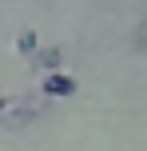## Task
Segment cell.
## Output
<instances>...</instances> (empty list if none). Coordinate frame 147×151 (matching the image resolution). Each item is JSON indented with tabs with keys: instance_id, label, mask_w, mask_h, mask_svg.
I'll return each mask as SVG.
<instances>
[{
	"instance_id": "7a4b0ae2",
	"label": "cell",
	"mask_w": 147,
	"mask_h": 151,
	"mask_svg": "<svg viewBox=\"0 0 147 151\" xmlns=\"http://www.w3.org/2000/svg\"><path fill=\"white\" fill-rule=\"evenodd\" d=\"M40 68H44V72H60V60H64V52H60V48H40Z\"/></svg>"
},
{
	"instance_id": "3957f363",
	"label": "cell",
	"mask_w": 147,
	"mask_h": 151,
	"mask_svg": "<svg viewBox=\"0 0 147 151\" xmlns=\"http://www.w3.org/2000/svg\"><path fill=\"white\" fill-rule=\"evenodd\" d=\"M16 52H20V56H36L40 52V40H36V32H20V36H16Z\"/></svg>"
},
{
	"instance_id": "277c9868",
	"label": "cell",
	"mask_w": 147,
	"mask_h": 151,
	"mask_svg": "<svg viewBox=\"0 0 147 151\" xmlns=\"http://www.w3.org/2000/svg\"><path fill=\"white\" fill-rule=\"evenodd\" d=\"M8 111V96H0V115H4Z\"/></svg>"
},
{
	"instance_id": "6da1fadb",
	"label": "cell",
	"mask_w": 147,
	"mask_h": 151,
	"mask_svg": "<svg viewBox=\"0 0 147 151\" xmlns=\"http://www.w3.org/2000/svg\"><path fill=\"white\" fill-rule=\"evenodd\" d=\"M40 88H44V96H52V99H68V96H76V76H68V72H44L40 76Z\"/></svg>"
}]
</instances>
